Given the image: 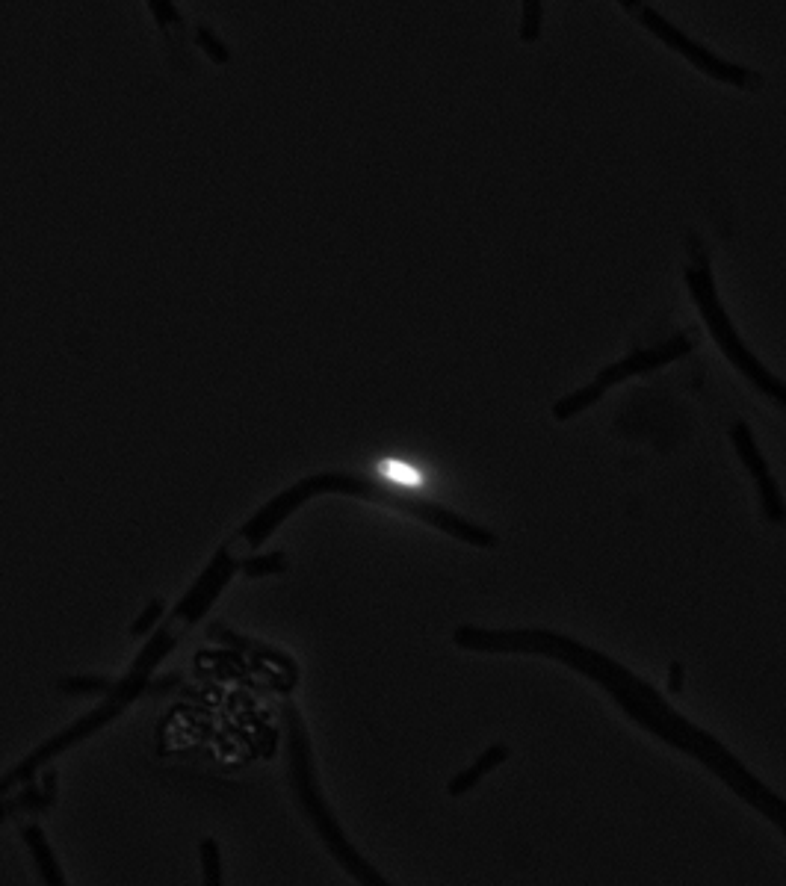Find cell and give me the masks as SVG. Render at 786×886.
<instances>
[{
  "label": "cell",
  "mask_w": 786,
  "mask_h": 886,
  "mask_svg": "<svg viewBox=\"0 0 786 886\" xmlns=\"http://www.w3.org/2000/svg\"><path fill=\"white\" fill-rule=\"evenodd\" d=\"M453 644L470 653H521V656H544L550 662H559L577 674H583L594 686H600L612 703L645 733L665 742L668 748L701 762L707 771H713L721 783L742 798L751 810H757L763 819L778 827L786 839V798L775 789H769L757 774L745 768V762L733 757L719 739L698 724H692L686 715H680L659 689L648 680L636 677L627 665L615 662L612 656L594 650L589 644L571 638V635L553 633V630H482L473 624H464L453 633Z\"/></svg>",
  "instance_id": "1"
},
{
  "label": "cell",
  "mask_w": 786,
  "mask_h": 886,
  "mask_svg": "<svg viewBox=\"0 0 786 886\" xmlns=\"http://www.w3.org/2000/svg\"><path fill=\"white\" fill-rule=\"evenodd\" d=\"M284 724H287V757H290V786L293 795L305 813V819L317 827L320 839L326 842L331 857L343 866L346 875H352L358 884L367 886H388V878H382L346 839L343 827L331 816L323 789L317 783V771H314V760H311V742H308V730L305 721L296 709L293 700H284Z\"/></svg>",
  "instance_id": "2"
},
{
  "label": "cell",
  "mask_w": 786,
  "mask_h": 886,
  "mask_svg": "<svg viewBox=\"0 0 786 886\" xmlns=\"http://www.w3.org/2000/svg\"><path fill=\"white\" fill-rule=\"evenodd\" d=\"M689 252H695L698 263L695 266H686L683 278H686V287H689V296L698 308V314L704 319L710 337L716 340V346L721 349V355L730 361V367L742 376L745 381H751L763 396H769L778 408L786 411V379H778L748 346L745 340L739 337L736 325L730 314L724 311L719 299V290H716V278H713V269H710V260H707V252L701 246L698 237L689 240Z\"/></svg>",
  "instance_id": "3"
},
{
  "label": "cell",
  "mask_w": 786,
  "mask_h": 886,
  "mask_svg": "<svg viewBox=\"0 0 786 886\" xmlns=\"http://www.w3.org/2000/svg\"><path fill=\"white\" fill-rule=\"evenodd\" d=\"M692 349H695V337H689V334H674L668 343L654 346V349H636V352L624 355L621 361L603 367L586 387H580V390L562 396L559 402H553L550 414H553L556 423H568L577 414H583L586 408H591L594 402H600L609 387H615V384L627 379H636V376H645V373H654L659 367H668L671 361L689 355Z\"/></svg>",
  "instance_id": "4"
},
{
  "label": "cell",
  "mask_w": 786,
  "mask_h": 886,
  "mask_svg": "<svg viewBox=\"0 0 786 886\" xmlns=\"http://www.w3.org/2000/svg\"><path fill=\"white\" fill-rule=\"evenodd\" d=\"M615 3H618L630 18H636L648 33H654L656 39H659L668 51H674V54H680L683 60H689V63L695 65L701 74H707V77H713V80H719V83H727V86H733V89H742V92H760V89H763V77H760L757 71L716 57L710 48L698 45V42L689 39L683 30H677L668 18H662L654 6H648L645 0H615Z\"/></svg>",
  "instance_id": "5"
},
{
  "label": "cell",
  "mask_w": 786,
  "mask_h": 886,
  "mask_svg": "<svg viewBox=\"0 0 786 886\" xmlns=\"http://www.w3.org/2000/svg\"><path fill=\"white\" fill-rule=\"evenodd\" d=\"M730 443L739 455V461L745 464V470L751 473L754 485H757V497H760V511H763V520L775 523V526H784L786 523V500L781 494V485L778 479L772 476V467L769 461L763 458V449L754 441V432L745 426V423H733L730 426Z\"/></svg>",
  "instance_id": "6"
},
{
  "label": "cell",
  "mask_w": 786,
  "mask_h": 886,
  "mask_svg": "<svg viewBox=\"0 0 786 886\" xmlns=\"http://www.w3.org/2000/svg\"><path fill=\"white\" fill-rule=\"evenodd\" d=\"M506 760H509V748H506V745H491L488 751H482V754L473 760V765H470V768L459 771V774H456V777L447 783V795H450V798H461V795H467V792H470V789H473V786H476V783H479L485 774H491L494 768H500V765H503Z\"/></svg>",
  "instance_id": "7"
},
{
  "label": "cell",
  "mask_w": 786,
  "mask_h": 886,
  "mask_svg": "<svg viewBox=\"0 0 786 886\" xmlns=\"http://www.w3.org/2000/svg\"><path fill=\"white\" fill-rule=\"evenodd\" d=\"M21 836H24L27 848L33 851V860H36V866H39V872H42V881L51 886L66 884V878H63V872H60V866H57V860H54V854H51V845H48V839H45V830H42L39 824H27V827L21 830Z\"/></svg>",
  "instance_id": "8"
},
{
  "label": "cell",
  "mask_w": 786,
  "mask_h": 886,
  "mask_svg": "<svg viewBox=\"0 0 786 886\" xmlns=\"http://www.w3.org/2000/svg\"><path fill=\"white\" fill-rule=\"evenodd\" d=\"M541 18H544V0H524L521 33H518L524 45H535L541 39Z\"/></svg>",
  "instance_id": "9"
},
{
  "label": "cell",
  "mask_w": 786,
  "mask_h": 886,
  "mask_svg": "<svg viewBox=\"0 0 786 886\" xmlns=\"http://www.w3.org/2000/svg\"><path fill=\"white\" fill-rule=\"evenodd\" d=\"M201 869H204V884H222V860H219V845L216 839H201Z\"/></svg>",
  "instance_id": "10"
},
{
  "label": "cell",
  "mask_w": 786,
  "mask_h": 886,
  "mask_svg": "<svg viewBox=\"0 0 786 886\" xmlns=\"http://www.w3.org/2000/svg\"><path fill=\"white\" fill-rule=\"evenodd\" d=\"M287 568V556L284 553H269V556H255V559H240V570L246 576H269V573H281Z\"/></svg>",
  "instance_id": "11"
},
{
  "label": "cell",
  "mask_w": 786,
  "mask_h": 886,
  "mask_svg": "<svg viewBox=\"0 0 786 886\" xmlns=\"http://www.w3.org/2000/svg\"><path fill=\"white\" fill-rule=\"evenodd\" d=\"M60 689L68 695H101V692H110L113 686L104 677H68L60 680Z\"/></svg>",
  "instance_id": "12"
},
{
  "label": "cell",
  "mask_w": 786,
  "mask_h": 886,
  "mask_svg": "<svg viewBox=\"0 0 786 886\" xmlns=\"http://www.w3.org/2000/svg\"><path fill=\"white\" fill-rule=\"evenodd\" d=\"M160 615H163V600H151V603H148V609H145V612H142V615L133 621V627H131L133 638H136V635L148 633V630L157 624V618H160Z\"/></svg>",
  "instance_id": "13"
},
{
  "label": "cell",
  "mask_w": 786,
  "mask_h": 886,
  "mask_svg": "<svg viewBox=\"0 0 786 886\" xmlns=\"http://www.w3.org/2000/svg\"><path fill=\"white\" fill-rule=\"evenodd\" d=\"M668 689H671L674 695L683 692V665H680V662H671V665H668Z\"/></svg>",
  "instance_id": "14"
}]
</instances>
